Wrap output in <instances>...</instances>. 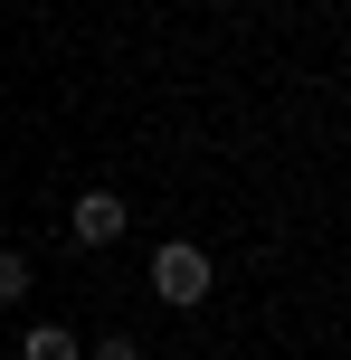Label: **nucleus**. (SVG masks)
<instances>
[{
  "label": "nucleus",
  "mask_w": 351,
  "mask_h": 360,
  "mask_svg": "<svg viewBox=\"0 0 351 360\" xmlns=\"http://www.w3.org/2000/svg\"><path fill=\"white\" fill-rule=\"evenodd\" d=\"M19 360H76V332H67V323H38V332H19Z\"/></svg>",
  "instance_id": "obj_3"
},
{
  "label": "nucleus",
  "mask_w": 351,
  "mask_h": 360,
  "mask_svg": "<svg viewBox=\"0 0 351 360\" xmlns=\"http://www.w3.org/2000/svg\"><path fill=\"white\" fill-rule=\"evenodd\" d=\"M124 190H86V199H76V218H67V228H76V247H114V237H124Z\"/></svg>",
  "instance_id": "obj_2"
},
{
  "label": "nucleus",
  "mask_w": 351,
  "mask_h": 360,
  "mask_svg": "<svg viewBox=\"0 0 351 360\" xmlns=\"http://www.w3.org/2000/svg\"><path fill=\"white\" fill-rule=\"evenodd\" d=\"M29 294V256H0V304H19Z\"/></svg>",
  "instance_id": "obj_4"
},
{
  "label": "nucleus",
  "mask_w": 351,
  "mask_h": 360,
  "mask_svg": "<svg viewBox=\"0 0 351 360\" xmlns=\"http://www.w3.org/2000/svg\"><path fill=\"white\" fill-rule=\"evenodd\" d=\"M86 360H143V342H133V332H105V342H95Z\"/></svg>",
  "instance_id": "obj_5"
},
{
  "label": "nucleus",
  "mask_w": 351,
  "mask_h": 360,
  "mask_svg": "<svg viewBox=\"0 0 351 360\" xmlns=\"http://www.w3.org/2000/svg\"><path fill=\"white\" fill-rule=\"evenodd\" d=\"M209 285H219V266H209V256L190 247V237H171V247H152V294H162L171 313H190V304H200Z\"/></svg>",
  "instance_id": "obj_1"
}]
</instances>
